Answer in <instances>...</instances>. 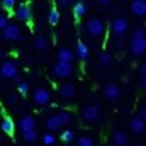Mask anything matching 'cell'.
I'll use <instances>...</instances> for the list:
<instances>
[{
    "instance_id": "obj_3",
    "label": "cell",
    "mask_w": 146,
    "mask_h": 146,
    "mask_svg": "<svg viewBox=\"0 0 146 146\" xmlns=\"http://www.w3.org/2000/svg\"><path fill=\"white\" fill-rule=\"evenodd\" d=\"M17 75H19V66L12 60H7V61H3L0 65V78L10 80V78H15Z\"/></svg>"
},
{
    "instance_id": "obj_15",
    "label": "cell",
    "mask_w": 146,
    "mask_h": 146,
    "mask_svg": "<svg viewBox=\"0 0 146 146\" xmlns=\"http://www.w3.org/2000/svg\"><path fill=\"white\" fill-rule=\"evenodd\" d=\"M15 15H17V19L22 21V22H31V19H33V12H31L29 5H26V3H22V5L17 9Z\"/></svg>"
},
{
    "instance_id": "obj_14",
    "label": "cell",
    "mask_w": 146,
    "mask_h": 146,
    "mask_svg": "<svg viewBox=\"0 0 146 146\" xmlns=\"http://www.w3.org/2000/svg\"><path fill=\"white\" fill-rule=\"evenodd\" d=\"M131 12L136 17H145L146 15V0H133L131 2Z\"/></svg>"
},
{
    "instance_id": "obj_8",
    "label": "cell",
    "mask_w": 146,
    "mask_h": 146,
    "mask_svg": "<svg viewBox=\"0 0 146 146\" xmlns=\"http://www.w3.org/2000/svg\"><path fill=\"white\" fill-rule=\"evenodd\" d=\"M129 49L134 56H141L146 53V37H133L131 39V44H129Z\"/></svg>"
},
{
    "instance_id": "obj_32",
    "label": "cell",
    "mask_w": 146,
    "mask_h": 146,
    "mask_svg": "<svg viewBox=\"0 0 146 146\" xmlns=\"http://www.w3.org/2000/svg\"><path fill=\"white\" fill-rule=\"evenodd\" d=\"M9 26V21H7V15H3V14H0V31H3L5 27Z\"/></svg>"
},
{
    "instance_id": "obj_13",
    "label": "cell",
    "mask_w": 146,
    "mask_h": 146,
    "mask_svg": "<svg viewBox=\"0 0 146 146\" xmlns=\"http://www.w3.org/2000/svg\"><path fill=\"white\" fill-rule=\"evenodd\" d=\"M17 127H19L22 133L33 131V129H36V119H34L33 115H22L21 121H19V124H17Z\"/></svg>"
},
{
    "instance_id": "obj_36",
    "label": "cell",
    "mask_w": 146,
    "mask_h": 146,
    "mask_svg": "<svg viewBox=\"0 0 146 146\" xmlns=\"http://www.w3.org/2000/svg\"><path fill=\"white\" fill-rule=\"evenodd\" d=\"M97 3H99L100 7H109L110 3H112V0H97Z\"/></svg>"
},
{
    "instance_id": "obj_10",
    "label": "cell",
    "mask_w": 146,
    "mask_h": 146,
    "mask_svg": "<svg viewBox=\"0 0 146 146\" xmlns=\"http://www.w3.org/2000/svg\"><path fill=\"white\" fill-rule=\"evenodd\" d=\"M75 94H76V87H75L73 82H65L60 88V97L63 100H72L75 97Z\"/></svg>"
},
{
    "instance_id": "obj_16",
    "label": "cell",
    "mask_w": 146,
    "mask_h": 146,
    "mask_svg": "<svg viewBox=\"0 0 146 146\" xmlns=\"http://www.w3.org/2000/svg\"><path fill=\"white\" fill-rule=\"evenodd\" d=\"M56 58H58V61H61V63H72V61H73L72 49H68V48H60V49H58Z\"/></svg>"
},
{
    "instance_id": "obj_35",
    "label": "cell",
    "mask_w": 146,
    "mask_h": 146,
    "mask_svg": "<svg viewBox=\"0 0 146 146\" xmlns=\"http://www.w3.org/2000/svg\"><path fill=\"white\" fill-rule=\"evenodd\" d=\"M139 117H141V119H145V121H146V104H145V106H141V107H139Z\"/></svg>"
},
{
    "instance_id": "obj_17",
    "label": "cell",
    "mask_w": 146,
    "mask_h": 146,
    "mask_svg": "<svg viewBox=\"0 0 146 146\" xmlns=\"http://www.w3.org/2000/svg\"><path fill=\"white\" fill-rule=\"evenodd\" d=\"M76 54H78V58H80L83 63L88 60V56H90V49H88V46H87L83 41H78V44H76Z\"/></svg>"
},
{
    "instance_id": "obj_27",
    "label": "cell",
    "mask_w": 146,
    "mask_h": 146,
    "mask_svg": "<svg viewBox=\"0 0 146 146\" xmlns=\"http://www.w3.org/2000/svg\"><path fill=\"white\" fill-rule=\"evenodd\" d=\"M41 141H42L44 146H53L54 143H56V136H54L53 133H46V134H42Z\"/></svg>"
},
{
    "instance_id": "obj_26",
    "label": "cell",
    "mask_w": 146,
    "mask_h": 146,
    "mask_svg": "<svg viewBox=\"0 0 146 146\" xmlns=\"http://www.w3.org/2000/svg\"><path fill=\"white\" fill-rule=\"evenodd\" d=\"M34 46H36L37 51H46L48 49V39L44 36H37L34 41Z\"/></svg>"
},
{
    "instance_id": "obj_24",
    "label": "cell",
    "mask_w": 146,
    "mask_h": 146,
    "mask_svg": "<svg viewBox=\"0 0 146 146\" xmlns=\"http://www.w3.org/2000/svg\"><path fill=\"white\" fill-rule=\"evenodd\" d=\"M22 139L27 143V145H34L37 141V131L36 129H33V131H26V133H22Z\"/></svg>"
},
{
    "instance_id": "obj_18",
    "label": "cell",
    "mask_w": 146,
    "mask_h": 146,
    "mask_svg": "<svg viewBox=\"0 0 146 146\" xmlns=\"http://www.w3.org/2000/svg\"><path fill=\"white\" fill-rule=\"evenodd\" d=\"M0 129H2L5 134L12 136V134H14V131H15V124H14V121H12L10 117H3V119H2V122H0Z\"/></svg>"
},
{
    "instance_id": "obj_22",
    "label": "cell",
    "mask_w": 146,
    "mask_h": 146,
    "mask_svg": "<svg viewBox=\"0 0 146 146\" xmlns=\"http://www.w3.org/2000/svg\"><path fill=\"white\" fill-rule=\"evenodd\" d=\"M85 14H87V5H85L83 2H78V3L73 5V15H75L76 19L85 17Z\"/></svg>"
},
{
    "instance_id": "obj_33",
    "label": "cell",
    "mask_w": 146,
    "mask_h": 146,
    "mask_svg": "<svg viewBox=\"0 0 146 146\" xmlns=\"http://www.w3.org/2000/svg\"><path fill=\"white\" fill-rule=\"evenodd\" d=\"M70 3H72V0H58V5H60L61 9H66Z\"/></svg>"
},
{
    "instance_id": "obj_11",
    "label": "cell",
    "mask_w": 146,
    "mask_h": 146,
    "mask_svg": "<svg viewBox=\"0 0 146 146\" xmlns=\"http://www.w3.org/2000/svg\"><path fill=\"white\" fill-rule=\"evenodd\" d=\"M104 95H106V99H109V100H117L119 95H121V87H119L115 82H109V83L104 87Z\"/></svg>"
},
{
    "instance_id": "obj_23",
    "label": "cell",
    "mask_w": 146,
    "mask_h": 146,
    "mask_svg": "<svg viewBox=\"0 0 146 146\" xmlns=\"http://www.w3.org/2000/svg\"><path fill=\"white\" fill-rule=\"evenodd\" d=\"M60 139L63 141V143H66V145H70L73 141H76V136H75V131L73 129H65L63 133H61V136H60Z\"/></svg>"
},
{
    "instance_id": "obj_31",
    "label": "cell",
    "mask_w": 146,
    "mask_h": 146,
    "mask_svg": "<svg viewBox=\"0 0 146 146\" xmlns=\"http://www.w3.org/2000/svg\"><path fill=\"white\" fill-rule=\"evenodd\" d=\"M14 5H15V0H2V7L7 9V10L14 9Z\"/></svg>"
},
{
    "instance_id": "obj_28",
    "label": "cell",
    "mask_w": 146,
    "mask_h": 146,
    "mask_svg": "<svg viewBox=\"0 0 146 146\" xmlns=\"http://www.w3.org/2000/svg\"><path fill=\"white\" fill-rule=\"evenodd\" d=\"M48 21H49L51 26H56V24L60 22V12H58V9H51V10H49Z\"/></svg>"
},
{
    "instance_id": "obj_39",
    "label": "cell",
    "mask_w": 146,
    "mask_h": 146,
    "mask_svg": "<svg viewBox=\"0 0 146 146\" xmlns=\"http://www.w3.org/2000/svg\"><path fill=\"white\" fill-rule=\"evenodd\" d=\"M134 146H146V145H145V143H136Z\"/></svg>"
},
{
    "instance_id": "obj_19",
    "label": "cell",
    "mask_w": 146,
    "mask_h": 146,
    "mask_svg": "<svg viewBox=\"0 0 146 146\" xmlns=\"http://www.w3.org/2000/svg\"><path fill=\"white\" fill-rule=\"evenodd\" d=\"M46 127H48V131H49V133H53V131H58V129H61L63 126H61L60 119L56 117V114H53L51 117H48V119H46Z\"/></svg>"
},
{
    "instance_id": "obj_30",
    "label": "cell",
    "mask_w": 146,
    "mask_h": 146,
    "mask_svg": "<svg viewBox=\"0 0 146 146\" xmlns=\"http://www.w3.org/2000/svg\"><path fill=\"white\" fill-rule=\"evenodd\" d=\"M133 37H146V29L145 27H136L133 33Z\"/></svg>"
},
{
    "instance_id": "obj_6",
    "label": "cell",
    "mask_w": 146,
    "mask_h": 146,
    "mask_svg": "<svg viewBox=\"0 0 146 146\" xmlns=\"http://www.w3.org/2000/svg\"><path fill=\"white\" fill-rule=\"evenodd\" d=\"M110 29H112V34L117 37H122L127 31H129V22L124 19V17H115L110 24Z\"/></svg>"
},
{
    "instance_id": "obj_25",
    "label": "cell",
    "mask_w": 146,
    "mask_h": 146,
    "mask_svg": "<svg viewBox=\"0 0 146 146\" xmlns=\"http://www.w3.org/2000/svg\"><path fill=\"white\" fill-rule=\"evenodd\" d=\"M56 117L60 119L61 126H66V124L72 121V114H70L68 110H60V112H56Z\"/></svg>"
},
{
    "instance_id": "obj_21",
    "label": "cell",
    "mask_w": 146,
    "mask_h": 146,
    "mask_svg": "<svg viewBox=\"0 0 146 146\" xmlns=\"http://www.w3.org/2000/svg\"><path fill=\"white\" fill-rule=\"evenodd\" d=\"M95 145H97L95 139L88 134H83V136L76 138V141H75V146H95Z\"/></svg>"
},
{
    "instance_id": "obj_40",
    "label": "cell",
    "mask_w": 146,
    "mask_h": 146,
    "mask_svg": "<svg viewBox=\"0 0 146 146\" xmlns=\"http://www.w3.org/2000/svg\"><path fill=\"white\" fill-rule=\"evenodd\" d=\"M78 2H85V0H78Z\"/></svg>"
},
{
    "instance_id": "obj_34",
    "label": "cell",
    "mask_w": 146,
    "mask_h": 146,
    "mask_svg": "<svg viewBox=\"0 0 146 146\" xmlns=\"http://www.w3.org/2000/svg\"><path fill=\"white\" fill-rule=\"evenodd\" d=\"M138 73H139V76H141V78H146V63H145V65H141V66H139V70H138Z\"/></svg>"
},
{
    "instance_id": "obj_7",
    "label": "cell",
    "mask_w": 146,
    "mask_h": 146,
    "mask_svg": "<svg viewBox=\"0 0 146 146\" xmlns=\"http://www.w3.org/2000/svg\"><path fill=\"white\" fill-rule=\"evenodd\" d=\"M33 100H34L36 106H48V104L51 102V94H49L46 88L39 87V88H36V90L33 92Z\"/></svg>"
},
{
    "instance_id": "obj_4",
    "label": "cell",
    "mask_w": 146,
    "mask_h": 146,
    "mask_svg": "<svg viewBox=\"0 0 146 146\" xmlns=\"http://www.w3.org/2000/svg\"><path fill=\"white\" fill-rule=\"evenodd\" d=\"M0 37H2V41H22V39H24L17 24H9V26L0 33Z\"/></svg>"
},
{
    "instance_id": "obj_29",
    "label": "cell",
    "mask_w": 146,
    "mask_h": 146,
    "mask_svg": "<svg viewBox=\"0 0 146 146\" xmlns=\"http://www.w3.org/2000/svg\"><path fill=\"white\" fill-rule=\"evenodd\" d=\"M17 90H19V94L27 95V94H29V82H26V80H17Z\"/></svg>"
},
{
    "instance_id": "obj_1",
    "label": "cell",
    "mask_w": 146,
    "mask_h": 146,
    "mask_svg": "<svg viewBox=\"0 0 146 146\" xmlns=\"http://www.w3.org/2000/svg\"><path fill=\"white\" fill-rule=\"evenodd\" d=\"M80 117L83 122H95L100 117V107L97 104H87L80 109Z\"/></svg>"
},
{
    "instance_id": "obj_37",
    "label": "cell",
    "mask_w": 146,
    "mask_h": 146,
    "mask_svg": "<svg viewBox=\"0 0 146 146\" xmlns=\"http://www.w3.org/2000/svg\"><path fill=\"white\" fill-rule=\"evenodd\" d=\"M15 100H17V95H14V94H12V95H9V97H7V102H9V104H10V106H12V104H15Z\"/></svg>"
},
{
    "instance_id": "obj_5",
    "label": "cell",
    "mask_w": 146,
    "mask_h": 146,
    "mask_svg": "<svg viewBox=\"0 0 146 146\" xmlns=\"http://www.w3.org/2000/svg\"><path fill=\"white\" fill-rule=\"evenodd\" d=\"M53 72V76L54 78H68L72 76L73 73V65L72 63H61V61H56L51 68Z\"/></svg>"
},
{
    "instance_id": "obj_2",
    "label": "cell",
    "mask_w": 146,
    "mask_h": 146,
    "mask_svg": "<svg viewBox=\"0 0 146 146\" xmlns=\"http://www.w3.org/2000/svg\"><path fill=\"white\" fill-rule=\"evenodd\" d=\"M104 31H106V26L99 17H90L87 21V33L92 37H100L104 34Z\"/></svg>"
},
{
    "instance_id": "obj_12",
    "label": "cell",
    "mask_w": 146,
    "mask_h": 146,
    "mask_svg": "<svg viewBox=\"0 0 146 146\" xmlns=\"http://www.w3.org/2000/svg\"><path fill=\"white\" fill-rule=\"evenodd\" d=\"M110 143H112V146H127L129 145V138H127V134L124 131L117 129V131H114L110 134Z\"/></svg>"
},
{
    "instance_id": "obj_38",
    "label": "cell",
    "mask_w": 146,
    "mask_h": 146,
    "mask_svg": "<svg viewBox=\"0 0 146 146\" xmlns=\"http://www.w3.org/2000/svg\"><path fill=\"white\" fill-rule=\"evenodd\" d=\"M139 87H141V90L146 92V78H141V83H139Z\"/></svg>"
},
{
    "instance_id": "obj_9",
    "label": "cell",
    "mask_w": 146,
    "mask_h": 146,
    "mask_svg": "<svg viewBox=\"0 0 146 146\" xmlns=\"http://www.w3.org/2000/svg\"><path fill=\"white\" fill-rule=\"evenodd\" d=\"M129 129H131V133H133V134H136V136L145 134V131H146V121H145V119H141L139 115H134V117L129 121Z\"/></svg>"
},
{
    "instance_id": "obj_20",
    "label": "cell",
    "mask_w": 146,
    "mask_h": 146,
    "mask_svg": "<svg viewBox=\"0 0 146 146\" xmlns=\"http://www.w3.org/2000/svg\"><path fill=\"white\" fill-rule=\"evenodd\" d=\"M112 63H114V58H112L110 53H107V51L100 53V56H99V65H100L102 68H109Z\"/></svg>"
}]
</instances>
